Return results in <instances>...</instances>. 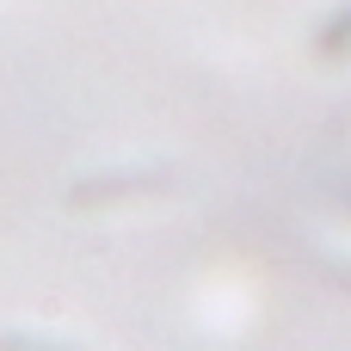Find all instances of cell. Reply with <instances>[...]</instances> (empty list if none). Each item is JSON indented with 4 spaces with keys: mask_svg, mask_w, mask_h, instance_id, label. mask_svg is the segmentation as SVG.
I'll return each instance as SVG.
<instances>
[{
    "mask_svg": "<svg viewBox=\"0 0 351 351\" xmlns=\"http://www.w3.org/2000/svg\"><path fill=\"white\" fill-rule=\"evenodd\" d=\"M0 351H19V346H0ZM43 351H49V346H43Z\"/></svg>",
    "mask_w": 351,
    "mask_h": 351,
    "instance_id": "cell-1",
    "label": "cell"
}]
</instances>
